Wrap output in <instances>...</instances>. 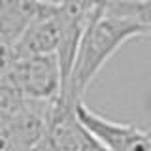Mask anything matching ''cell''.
Returning <instances> with one entry per match:
<instances>
[{"instance_id":"1","label":"cell","mask_w":151,"mask_h":151,"mask_svg":"<svg viewBox=\"0 0 151 151\" xmlns=\"http://www.w3.org/2000/svg\"><path fill=\"white\" fill-rule=\"evenodd\" d=\"M140 36L151 34L144 23H140L136 17L91 8V15L78 49L72 76L63 93L72 94L76 100H83L85 91L100 74L104 64L127 42Z\"/></svg>"},{"instance_id":"2","label":"cell","mask_w":151,"mask_h":151,"mask_svg":"<svg viewBox=\"0 0 151 151\" xmlns=\"http://www.w3.org/2000/svg\"><path fill=\"white\" fill-rule=\"evenodd\" d=\"M51 104L0 83V151H34L45 136Z\"/></svg>"},{"instance_id":"3","label":"cell","mask_w":151,"mask_h":151,"mask_svg":"<svg viewBox=\"0 0 151 151\" xmlns=\"http://www.w3.org/2000/svg\"><path fill=\"white\" fill-rule=\"evenodd\" d=\"M0 83H6L30 100L53 102L64 89L59 55L2 57Z\"/></svg>"},{"instance_id":"4","label":"cell","mask_w":151,"mask_h":151,"mask_svg":"<svg viewBox=\"0 0 151 151\" xmlns=\"http://www.w3.org/2000/svg\"><path fill=\"white\" fill-rule=\"evenodd\" d=\"M72 94L60 93L53 100L47 121V130L34 151H106L79 121Z\"/></svg>"},{"instance_id":"5","label":"cell","mask_w":151,"mask_h":151,"mask_svg":"<svg viewBox=\"0 0 151 151\" xmlns=\"http://www.w3.org/2000/svg\"><path fill=\"white\" fill-rule=\"evenodd\" d=\"M68 19L70 2L49 4L12 47H2V57L19 59L36 55H59L66 38Z\"/></svg>"},{"instance_id":"6","label":"cell","mask_w":151,"mask_h":151,"mask_svg":"<svg viewBox=\"0 0 151 151\" xmlns=\"http://www.w3.org/2000/svg\"><path fill=\"white\" fill-rule=\"evenodd\" d=\"M79 121L106 151H151V129L106 119L83 100L76 106Z\"/></svg>"},{"instance_id":"7","label":"cell","mask_w":151,"mask_h":151,"mask_svg":"<svg viewBox=\"0 0 151 151\" xmlns=\"http://www.w3.org/2000/svg\"><path fill=\"white\" fill-rule=\"evenodd\" d=\"M49 2L42 0H0V40L2 47H12Z\"/></svg>"},{"instance_id":"8","label":"cell","mask_w":151,"mask_h":151,"mask_svg":"<svg viewBox=\"0 0 151 151\" xmlns=\"http://www.w3.org/2000/svg\"><path fill=\"white\" fill-rule=\"evenodd\" d=\"M106 12L121 13V15H130L136 17L140 23H144L145 28L151 34V0H144L140 4H132V6H117V8H106Z\"/></svg>"},{"instance_id":"9","label":"cell","mask_w":151,"mask_h":151,"mask_svg":"<svg viewBox=\"0 0 151 151\" xmlns=\"http://www.w3.org/2000/svg\"><path fill=\"white\" fill-rule=\"evenodd\" d=\"M42 2H49V4H66V2H72V0H42Z\"/></svg>"}]
</instances>
